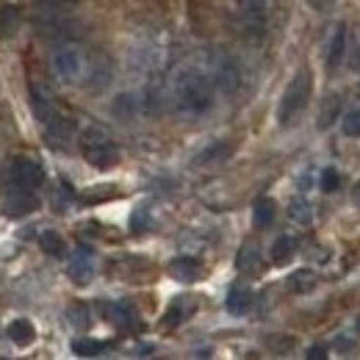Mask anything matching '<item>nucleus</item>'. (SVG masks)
Returning <instances> with one entry per match:
<instances>
[{
    "label": "nucleus",
    "mask_w": 360,
    "mask_h": 360,
    "mask_svg": "<svg viewBox=\"0 0 360 360\" xmlns=\"http://www.w3.org/2000/svg\"><path fill=\"white\" fill-rule=\"evenodd\" d=\"M150 227V211L147 208H136L134 217H131V230L134 233H144Z\"/></svg>",
    "instance_id": "nucleus-31"
},
{
    "label": "nucleus",
    "mask_w": 360,
    "mask_h": 360,
    "mask_svg": "<svg viewBox=\"0 0 360 360\" xmlns=\"http://www.w3.org/2000/svg\"><path fill=\"white\" fill-rule=\"evenodd\" d=\"M274 217H277V202L271 197H258L255 205H252V222H255V227L258 230L269 227L274 222Z\"/></svg>",
    "instance_id": "nucleus-17"
},
{
    "label": "nucleus",
    "mask_w": 360,
    "mask_h": 360,
    "mask_svg": "<svg viewBox=\"0 0 360 360\" xmlns=\"http://www.w3.org/2000/svg\"><path fill=\"white\" fill-rule=\"evenodd\" d=\"M294 252H297V238L294 236H280L274 244H271V261L280 266V264H288L291 258H294Z\"/></svg>",
    "instance_id": "nucleus-19"
},
{
    "label": "nucleus",
    "mask_w": 360,
    "mask_h": 360,
    "mask_svg": "<svg viewBox=\"0 0 360 360\" xmlns=\"http://www.w3.org/2000/svg\"><path fill=\"white\" fill-rule=\"evenodd\" d=\"M288 214H291V219H294V222H300V225H311V222H314V208H311V202H308V200H302V197L291 200Z\"/></svg>",
    "instance_id": "nucleus-26"
},
{
    "label": "nucleus",
    "mask_w": 360,
    "mask_h": 360,
    "mask_svg": "<svg viewBox=\"0 0 360 360\" xmlns=\"http://www.w3.org/2000/svg\"><path fill=\"white\" fill-rule=\"evenodd\" d=\"M81 141H84V155H86V161H89L91 167L108 169V167H114L120 161L117 144L111 141V136L105 134L103 128H86L84 136H81Z\"/></svg>",
    "instance_id": "nucleus-3"
},
{
    "label": "nucleus",
    "mask_w": 360,
    "mask_h": 360,
    "mask_svg": "<svg viewBox=\"0 0 360 360\" xmlns=\"http://www.w3.org/2000/svg\"><path fill=\"white\" fill-rule=\"evenodd\" d=\"M225 308L230 316H244L252 308V291L247 285H230L225 297Z\"/></svg>",
    "instance_id": "nucleus-13"
},
{
    "label": "nucleus",
    "mask_w": 360,
    "mask_h": 360,
    "mask_svg": "<svg viewBox=\"0 0 360 360\" xmlns=\"http://www.w3.org/2000/svg\"><path fill=\"white\" fill-rule=\"evenodd\" d=\"M105 341H94V338H75L72 341V352L81 355V358H94L100 352H105Z\"/></svg>",
    "instance_id": "nucleus-25"
},
{
    "label": "nucleus",
    "mask_w": 360,
    "mask_h": 360,
    "mask_svg": "<svg viewBox=\"0 0 360 360\" xmlns=\"http://www.w3.org/2000/svg\"><path fill=\"white\" fill-rule=\"evenodd\" d=\"M338 108H341V100H338V94H330V97L324 100L321 111H319V128H321V131H327V128L335 122V117H338Z\"/></svg>",
    "instance_id": "nucleus-24"
},
{
    "label": "nucleus",
    "mask_w": 360,
    "mask_h": 360,
    "mask_svg": "<svg viewBox=\"0 0 360 360\" xmlns=\"http://www.w3.org/2000/svg\"><path fill=\"white\" fill-rule=\"evenodd\" d=\"M6 333H8V341L17 344V347H28L37 338V330H34V321L31 319H14V321H8Z\"/></svg>",
    "instance_id": "nucleus-15"
},
{
    "label": "nucleus",
    "mask_w": 360,
    "mask_h": 360,
    "mask_svg": "<svg viewBox=\"0 0 360 360\" xmlns=\"http://www.w3.org/2000/svg\"><path fill=\"white\" fill-rule=\"evenodd\" d=\"M311 89H314V78H311V70H297L294 78L288 81V86L280 97V105H277V122L280 125H288L311 100Z\"/></svg>",
    "instance_id": "nucleus-2"
},
{
    "label": "nucleus",
    "mask_w": 360,
    "mask_h": 360,
    "mask_svg": "<svg viewBox=\"0 0 360 360\" xmlns=\"http://www.w3.org/2000/svg\"><path fill=\"white\" fill-rule=\"evenodd\" d=\"M67 316H70V321H72L75 327H89V311H86L81 302H75V305L67 311Z\"/></svg>",
    "instance_id": "nucleus-30"
},
{
    "label": "nucleus",
    "mask_w": 360,
    "mask_h": 360,
    "mask_svg": "<svg viewBox=\"0 0 360 360\" xmlns=\"http://www.w3.org/2000/svg\"><path fill=\"white\" fill-rule=\"evenodd\" d=\"M169 274L178 280V283H197L202 277V264L197 258H188V255H180L169 261Z\"/></svg>",
    "instance_id": "nucleus-11"
},
{
    "label": "nucleus",
    "mask_w": 360,
    "mask_h": 360,
    "mask_svg": "<svg viewBox=\"0 0 360 360\" xmlns=\"http://www.w3.org/2000/svg\"><path fill=\"white\" fill-rule=\"evenodd\" d=\"M341 131H344V136L358 139L360 136V111H347V114H344V120H341Z\"/></svg>",
    "instance_id": "nucleus-28"
},
{
    "label": "nucleus",
    "mask_w": 360,
    "mask_h": 360,
    "mask_svg": "<svg viewBox=\"0 0 360 360\" xmlns=\"http://www.w3.org/2000/svg\"><path fill=\"white\" fill-rule=\"evenodd\" d=\"M114 117L117 120H131L136 111H139V103H136V94H131V91H125V94H120L117 100H114Z\"/></svg>",
    "instance_id": "nucleus-23"
},
{
    "label": "nucleus",
    "mask_w": 360,
    "mask_h": 360,
    "mask_svg": "<svg viewBox=\"0 0 360 360\" xmlns=\"http://www.w3.org/2000/svg\"><path fill=\"white\" fill-rule=\"evenodd\" d=\"M308 358H311V360H321V358H327V347H324V344H314V347L308 349Z\"/></svg>",
    "instance_id": "nucleus-32"
},
{
    "label": "nucleus",
    "mask_w": 360,
    "mask_h": 360,
    "mask_svg": "<svg viewBox=\"0 0 360 360\" xmlns=\"http://www.w3.org/2000/svg\"><path fill=\"white\" fill-rule=\"evenodd\" d=\"M236 269L244 271V274H252V271L261 269V250H258V244L247 241V244L238 250V255H236Z\"/></svg>",
    "instance_id": "nucleus-16"
},
{
    "label": "nucleus",
    "mask_w": 360,
    "mask_h": 360,
    "mask_svg": "<svg viewBox=\"0 0 360 360\" xmlns=\"http://www.w3.org/2000/svg\"><path fill=\"white\" fill-rule=\"evenodd\" d=\"M316 288V274L311 269H300L288 277V291L291 294H308Z\"/></svg>",
    "instance_id": "nucleus-22"
},
{
    "label": "nucleus",
    "mask_w": 360,
    "mask_h": 360,
    "mask_svg": "<svg viewBox=\"0 0 360 360\" xmlns=\"http://www.w3.org/2000/svg\"><path fill=\"white\" fill-rule=\"evenodd\" d=\"M352 200H355V205L360 208V183L355 186V191H352Z\"/></svg>",
    "instance_id": "nucleus-34"
},
{
    "label": "nucleus",
    "mask_w": 360,
    "mask_h": 360,
    "mask_svg": "<svg viewBox=\"0 0 360 360\" xmlns=\"http://www.w3.org/2000/svg\"><path fill=\"white\" fill-rule=\"evenodd\" d=\"M172 94L180 111L197 117V114H205L214 103V81L202 70L183 64L172 75Z\"/></svg>",
    "instance_id": "nucleus-1"
},
{
    "label": "nucleus",
    "mask_w": 360,
    "mask_h": 360,
    "mask_svg": "<svg viewBox=\"0 0 360 360\" xmlns=\"http://www.w3.org/2000/svg\"><path fill=\"white\" fill-rule=\"evenodd\" d=\"M53 67L56 72L64 78V81H75L81 75V67H84V58H81V50L75 45H64L56 50L53 56Z\"/></svg>",
    "instance_id": "nucleus-8"
},
{
    "label": "nucleus",
    "mask_w": 360,
    "mask_h": 360,
    "mask_svg": "<svg viewBox=\"0 0 360 360\" xmlns=\"http://www.w3.org/2000/svg\"><path fill=\"white\" fill-rule=\"evenodd\" d=\"M338 186H341L338 169L335 167H324V172H321V188L330 194V191H338Z\"/></svg>",
    "instance_id": "nucleus-29"
},
{
    "label": "nucleus",
    "mask_w": 360,
    "mask_h": 360,
    "mask_svg": "<svg viewBox=\"0 0 360 360\" xmlns=\"http://www.w3.org/2000/svg\"><path fill=\"white\" fill-rule=\"evenodd\" d=\"M39 247L45 250L47 255H53V258H61V255H64V238H61L56 230H42Z\"/></svg>",
    "instance_id": "nucleus-27"
},
{
    "label": "nucleus",
    "mask_w": 360,
    "mask_h": 360,
    "mask_svg": "<svg viewBox=\"0 0 360 360\" xmlns=\"http://www.w3.org/2000/svg\"><path fill=\"white\" fill-rule=\"evenodd\" d=\"M31 108H34V114H37V120H39L42 125H50L53 120H58L56 103H53L39 86H31Z\"/></svg>",
    "instance_id": "nucleus-14"
},
{
    "label": "nucleus",
    "mask_w": 360,
    "mask_h": 360,
    "mask_svg": "<svg viewBox=\"0 0 360 360\" xmlns=\"http://www.w3.org/2000/svg\"><path fill=\"white\" fill-rule=\"evenodd\" d=\"M344 58H347V25H335L327 45V70H338Z\"/></svg>",
    "instance_id": "nucleus-12"
},
{
    "label": "nucleus",
    "mask_w": 360,
    "mask_h": 360,
    "mask_svg": "<svg viewBox=\"0 0 360 360\" xmlns=\"http://www.w3.org/2000/svg\"><path fill=\"white\" fill-rule=\"evenodd\" d=\"M37 208H39V200H37L34 188H11L6 197V205H3L8 219H22Z\"/></svg>",
    "instance_id": "nucleus-7"
},
{
    "label": "nucleus",
    "mask_w": 360,
    "mask_h": 360,
    "mask_svg": "<svg viewBox=\"0 0 360 360\" xmlns=\"http://www.w3.org/2000/svg\"><path fill=\"white\" fill-rule=\"evenodd\" d=\"M6 175L11 180V188H37L45 180V169L37 158L28 155H17L11 158V164L6 167Z\"/></svg>",
    "instance_id": "nucleus-4"
},
{
    "label": "nucleus",
    "mask_w": 360,
    "mask_h": 360,
    "mask_svg": "<svg viewBox=\"0 0 360 360\" xmlns=\"http://www.w3.org/2000/svg\"><path fill=\"white\" fill-rule=\"evenodd\" d=\"M67 274H70V280H72L75 285L91 283V277H94V258H91L89 247H78V250L72 252V258H70V264H67Z\"/></svg>",
    "instance_id": "nucleus-9"
},
{
    "label": "nucleus",
    "mask_w": 360,
    "mask_h": 360,
    "mask_svg": "<svg viewBox=\"0 0 360 360\" xmlns=\"http://www.w3.org/2000/svg\"><path fill=\"white\" fill-rule=\"evenodd\" d=\"M194 308H197V305H194V300L178 297V300H175V302L169 305V311L164 314V319H161V321H164L167 327H178V324H183V321H186L188 316L194 314Z\"/></svg>",
    "instance_id": "nucleus-18"
},
{
    "label": "nucleus",
    "mask_w": 360,
    "mask_h": 360,
    "mask_svg": "<svg viewBox=\"0 0 360 360\" xmlns=\"http://www.w3.org/2000/svg\"><path fill=\"white\" fill-rule=\"evenodd\" d=\"M230 155V144L227 141H217V144H208L200 155H194V167H205V164H217Z\"/></svg>",
    "instance_id": "nucleus-21"
},
{
    "label": "nucleus",
    "mask_w": 360,
    "mask_h": 360,
    "mask_svg": "<svg viewBox=\"0 0 360 360\" xmlns=\"http://www.w3.org/2000/svg\"><path fill=\"white\" fill-rule=\"evenodd\" d=\"M269 0H238V25L250 37H261L266 28Z\"/></svg>",
    "instance_id": "nucleus-5"
},
{
    "label": "nucleus",
    "mask_w": 360,
    "mask_h": 360,
    "mask_svg": "<svg viewBox=\"0 0 360 360\" xmlns=\"http://www.w3.org/2000/svg\"><path fill=\"white\" fill-rule=\"evenodd\" d=\"M100 314L117 327H125V330L139 327V316L128 302H105V305H100Z\"/></svg>",
    "instance_id": "nucleus-10"
},
{
    "label": "nucleus",
    "mask_w": 360,
    "mask_h": 360,
    "mask_svg": "<svg viewBox=\"0 0 360 360\" xmlns=\"http://www.w3.org/2000/svg\"><path fill=\"white\" fill-rule=\"evenodd\" d=\"M308 3H311V6H314L316 11H324V8H330V6H333V3H335V0H308Z\"/></svg>",
    "instance_id": "nucleus-33"
},
{
    "label": "nucleus",
    "mask_w": 360,
    "mask_h": 360,
    "mask_svg": "<svg viewBox=\"0 0 360 360\" xmlns=\"http://www.w3.org/2000/svg\"><path fill=\"white\" fill-rule=\"evenodd\" d=\"M211 78H214V84L225 91V94L238 89L241 72H238L236 58H230L227 53H217V58H211Z\"/></svg>",
    "instance_id": "nucleus-6"
},
{
    "label": "nucleus",
    "mask_w": 360,
    "mask_h": 360,
    "mask_svg": "<svg viewBox=\"0 0 360 360\" xmlns=\"http://www.w3.org/2000/svg\"><path fill=\"white\" fill-rule=\"evenodd\" d=\"M20 31V6L0 8V39H11Z\"/></svg>",
    "instance_id": "nucleus-20"
}]
</instances>
